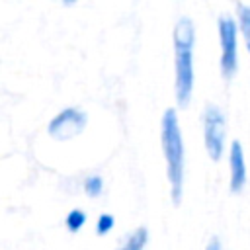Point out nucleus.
<instances>
[{
    "label": "nucleus",
    "mask_w": 250,
    "mask_h": 250,
    "mask_svg": "<svg viewBox=\"0 0 250 250\" xmlns=\"http://www.w3.org/2000/svg\"><path fill=\"white\" fill-rule=\"evenodd\" d=\"M160 143L166 160V178L170 184V197L174 205H180L184 193V172H186V148L176 109L168 107L160 121Z\"/></svg>",
    "instance_id": "f257e3e1"
},
{
    "label": "nucleus",
    "mask_w": 250,
    "mask_h": 250,
    "mask_svg": "<svg viewBox=\"0 0 250 250\" xmlns=\"http://www.w3.org/2000/svg\"><path fill=\"white\" fill-rule=\"evenodd\" d=\"M172 41H174L176 102L180 107H188L193 92V43H195V27L188 16L176 21L172 31Z\"/></svg>",
    "instance_id": "f03ea898"
},
{
    "label": "nucleus",
    "mask_w": 250,
    "mask_h": 250,
    "mask_svg": "<svg viewBox=\"0 0 250 250\" xmlns=\"http://www.w3.org/2000/svg\"><path fill=\"white\" fill-rule=\"evenodd\" d=\"M219 43H221V61L219 68L225 80H230L238 68V23L230 16H219L217 20Z\"/></svg>",
    "instance_id": "7ed1b4c3"
},
{
    "label": "nucleus",
    "mask_w": 250,
    "mask_h": 250,
    "mask_svg": "<svg viewBox=\"0 0 250 250\" xmlns=\"http://www.w3.org/2000/svg\"><path fill=\"white\" fill-rule=\"evenodd\" d=\"M203 143H205V150L209 154V158L213 162H217L223 156L225 150V135H227V121H225V113L219 105L215 104H207L203 109Z\"/></svg>",
    "instance_id": "20e7f679"
},
{
    "label": "nucleus",
    "mask_w": 250,
    "mask_h": 250,
    "mask_svg": "<svg viewBox=\"0 0 250 250\" xmlns=\"http://www.w3.org/2000/svg\"><path fill=\"white\" fill-rule=\"evenodd\" d=\"M86 121H88V115L80 107H64L49 121L47 131L57 141H68L84 131Z\"/></svg>",
    "instance_id": "39448f33"
},
{
    "label": "nucleus",
    "mask_w": 250,
    "mask_h": 250,
    "mask_svg": "<svg viewBox=\"0 0 250 250\" xmlns=\"http://www.w3.org/2000/svg\"><path fill=\"white\" fill-rule=\"evenodd\" d=\"M229 172H230V180H229L230 193H240L246 186V160H244V148L238 139H234L229 148Z\"/></svg>",
    "instance_id": "423d86ee"
},
{
    "label": "nucleus",
    "mask_w": 250,
    "mask_h": 250,
    "mask_svg": "<svg viewBox=\"0 0 250 250\" xmlns=\"http://www.w3.org/2000/svg\"><path fill=\"white\" fill-rule=\"evenodd\" d=\"M236 23H238V31L244 39V47L250 55V6L236 2Z\"/></svg>",
    "instance_id": "0eeeda50"
},
{
    "label": "nucleus",
    "mask_w": 250,
    "mask_h": 250,
    "mask_svg": "<svg viewBox=\"0 0 250 250\" xmlns=\"http://www.w3.org/2000/svg\"><path fill=\"white\" fill-rule=\"evenodd\" d=\"M146 240H148V230H146V227H139V229H135V230L127 236L125 244L119 246L117 250H145Z\"/></svg>",
    "instance_id": "6e6552de"
},
{
    "label": "nucleus",
    "mask_w": 250,
    "mask_h": 250,
    "mask_svg": "<svg viewBox=\"0 0 250 250\" xmlns=\"http://www.w3.org/2000/svg\"><path fill=\"white\" fill-rule=\"evenodd\" d=\"M86 223V213L82 209H70L66 219H64V225L70 232H78Z\"/></svg>",
    "instance_id": "1a4fd4ad"
},
{
    "label": "nucleus",
    "mask_w": 250,
    "mask_h": 250,
    "mask_svg": "<svg viewBox=\"0 0 250 250\" xmlns=\"http://www.w3.org/2000/svg\"><path fill=\"white\" fill-rule=\"evenodd\" d=\"M104 189V180L100 176H88L84 180V191L88 197H98Z\"/></svg>",
    "instance_id": "9d476101"
},
{
    "label": "nucleus",
    "mask_w": 250,
    "mask_h": 250,
    "mask_svg": "<svg viewBox=\"0 0 250 250\" xmlns=\"http://www.w3.org/2000/svg\"><path fill=\"white\" fill-rule=\"evenodd\" d=\"M113 225H115L113 215H109V213H102V215L98 217V223H96V232H98L100 236H104V234H107V232L113 229Z\"/></svg>",
    "instance_id": "9b49d317"
},
{
    "label": "nucleus",
    "mask_w": 250,
    "mask_h": 250,
    "mask_svg": "<svg viewBox=\"0 0 250 250\" xmlns=\"http://www.w3.org/2000/svg\"><path fill=\"white\" fill-rule=\"evenodd\" d=\"M205 250H221V238L219 236H211L207 246H205Z\"/></svg>",
    "instance_id": "f8f14e48"
},
{
    "label": "nucleus",
    "mask_w": 250,
    "mask_h": 250,
    "mask_svg": "<svg viewBox=\"0 0 250 250\" xmlns=\"http://www.w3.org/2000/svg\"><path fill=\"white\" fill-rule=\"evenodd\" d=\"M76 2H78V0H62V4H64V6H74Z\"/></svg>",
    "instance_id": "ddd939ff"
}]
</instances>
